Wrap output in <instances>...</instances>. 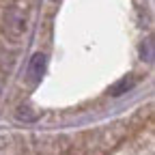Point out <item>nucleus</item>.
I'll list each match as a JSON object with an SVG mask.
<instances>
[{
	"label": "nucleus",
	"mask_w": 155,
	"mask_h": 155,
	"mask_svg": "<svg viewBox=\"0 0 155 155\" xmlns=\"http://www.w3.org/2000/svg\"><path fill=\"white\" fill-rule=\"evenodd\" d=\"M45 65H48L45 54L37 52V54L30 58V65H28V75L32 78V80H41V75L45 73Z\"/></svg>",
	"instance_id": "nucleus-1"
},
{
	"label": "nucleus",
	"mask_w": 155,
	"mask_h": 155,
	"mask_svg": "<svg viewBox=\"0 0 155 155\" xmlns=\"http://www.w3.org/2000/svg\"><path fill=\"white\" fill-rule=\"evenodd\" d=\"M134 84H136V80H131V78H129V80H127V78H125V80H121L119 84H116V86L112 88V95H114V97H119V95H123L125 91H129V88H134Z\"/></svg>",
	"instance_id": "nucleus-2"
}]
</instances>
